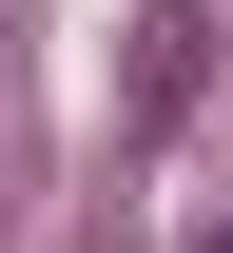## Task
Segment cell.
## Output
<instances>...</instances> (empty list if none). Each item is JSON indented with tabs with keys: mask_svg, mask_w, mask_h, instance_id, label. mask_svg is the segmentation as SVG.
I'll return each mask as SVG.
<instances>
[{
	"mask_svg": "<svg viewBox=\"0 0 233 253\" xmlns=\"http://www.w3.org/2000/svg\"><path fill=\"white\" fill-rule=\"evenodd\" d=\"M214 253H233V234H214Z\"/></svg>",
	"mask_w": 233,
	"mask_h": 253,
	"instance_id": "obj_1",
	"label": "cell"
}]
</instances>
